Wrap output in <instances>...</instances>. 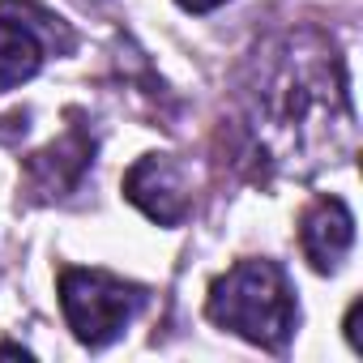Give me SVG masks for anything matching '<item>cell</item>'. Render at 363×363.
<instances>
[{"mask_svg": "<svg viewBox=\"0 0 363 363\" xmlns=\"http://www.w3.org/2000/svg\"><path fill=\"white\" fill-rule=\"evenodd\" d=\"M333 128L350 133V99L337 60L325 56V48H303L291 39L252 94L257 145H265L269 154H278L274 162H282L295 158V150H312V141L329 137Z\"/></svg>", "mask_w": 363, "mask_h": 363, "instance_id": "cell-1", "label": "cell"}, {"mask_svg": "<svg viewBox=\"0 0 363 363\" xmlns=\"http://www.w3.org/2000/svg\"><path fill=\"white\" fill-rule=\"evenodd\" d=\"M210 316L257 346H269V350L286 346L295 329V295L282 265L240 261L235 269H227L210 291Z\"/></svg>", "mask_w": 363, "mask_h": 363, "instance_id": "cell-2", "label": "cell"}, {"mask_svg": "<svg viewBox=\"0 0 363 363\" xmlns=\"http://www.w3.org/2000/svg\"><path fill=\"white\" fill-rule=\"evenodd\" d=\"M145 291L103 274V269H65L60 274V308L77 342L86 346H107L111 337L124 333V325L141 312Z\"/></svg>", "mask_w": 363, "mask_h": 363, "instance_id": "cell-3", "label": "cell"}, {"mask_svg": "<svg viewBox=\"0 0 363 363\" xmlns=\"http://www.w3.org/2000/svg\"><path fill=\"white\" fill-rule=\"evenodd\" d=\"M124 193L137 210H145L154 223L175 227L189 214V184H184V167L167 154H150L141 158L128 175H124Z\"/></svg>", "mask_w": 363, "mask_h": 363, "instance_id": "cell-4", "label": "cell"}, {"mask_svg": "<svg viewBox=\"0 0 363 363\" xmlns=\"http://www.w3.org/2000/svg\"><path fill=\"white\" fill-rule=\"evenodd\" d=\"M35 18L39 22H26L22 0H5V9H0V94L30 82L43 65V35H52L60 18L43 9Z\"/></svg>", "mask_w": 363, "mask_h": 363, "instance_id": "cell-5", "label": "cell"}, {"mask_svg": "<svg viewBox=\"0 0 363 363\" xmlns=\"http://www.w3.org/2000/svg\"><path fill=\"white\" fill-rule=\"evenodd\" d=\"M350 244H354V218H350V210L337 197H320L303 214V227H299L303 257L312 261V269L329 274V269L342 265V257L350 252Z\"/></svg>", "mask_w": 363, "mask_h": 363, "instance_id": "cell-6", "label": "cell"}, {"mask_svg": "<svg viewBox=\"0 0 363 363\" xmlns=\"http://www.w3.org/2000/svg\"><path fill=\"white\" fill-rule=\"evenodd\" d=\"M90 154H94V145H90L86 133H77V128L65 133L56 145H48L43 154L30 158V179H35V189L48 193V197L73 189L77 179H82V171L90 167Z\"/></svg>", "mask_w": 363, "mask_h": 363, "instance_id": "cell-7", "label": "cell"}, {"mask_svg": "<svg viewBox=\"0 0 363 363\" xmlns=\"http://www.w3.org/2000/svg\"><path fill=\"white\" fill-rule=\"evenodd\" d=\"M179 9H189V13H210V9H218V5H227V0H175Z\"/></svg>", "mask_w": 363, "mask_h": 363, "instance_id": "cell-8", "label": "cell"}]
</instances>
